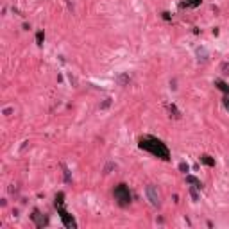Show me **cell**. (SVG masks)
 Returning a JSON list of instances; mask_svg holds the SVG:
<instances>
[{
    "mask_svg": "<svg viewBox=\"0 0 229 229\" xmlns=\"http://www.w3.org/2000/svg\"><path fill=\"white\" fill-rule=\"evenodd\" d=\"M140 149L149 150L152 156L161 157V159H168V157H170V152L166 149V145H165L161 140L152 138V136H145V138L140 140Z\"/></svg>",
    "mask_w": 229,
    "mask_h": 229,
    "instance_id": "cell-1",
    "label": "cell"
},
{
    "mask_svg": "<svg viewBox=\"0 0 229 229\" xmlns=\"http://www.w3.org/2000/svg\"><path fill=\"white\" fill-rule=\"evenodd\" d=\"M115 199L118 200L120 206H127L131 202V192H129L127 185H118L115 188Z\"/></svg>",
    "mask_w": 229,
    "mask_h": 229,
    "instance_id": "cell-2",
    "label": "cell"
},
{
    "mask_svg": "<svg viewBox=\"0 0 229 229\" xmlns=\"http://www.w3.org/2000/svg\"><path fill=\"white\" fill-rule=\"evenodd\" d=\"M145 193H147V199H149V202L152 204V206H159L161 204V200H159V193H157V188L154 185H149L147 188H145Z\"/></svg>",
    "mask_w": 229,
    "mask_h": 229,
    "instance_id": "cell-3",
    "label": "cell"
},
{
    "mask_svg": "<svg viewBox=\"0 0 229 229\" xmlns=\"http://www.w3.org/2000/svg\"><path fill=\"white\" fill-rule=\"evenodd\" d=\"M57 211H59V215H61V220H63V224L66 226V227H77L75 220L72 218V215L68 213V211H64L63 206H57Z\"/></svg>",
    "mask_w": 229,
    "mask_h": 229,
    "instance_id": "cell-4",
    "label": "cell"
},
{
    "mask_svg": "<svg viewBox=\"0 0 229 229\" xmlns=\"http://www.w3.org/2000/svg\"><path fill=\"white\" fill-rule=\"evenodd\" d=\"M32 220L36 222V226H38V227H41L43 224H47V220H45V218H41V213H40L38 209L32 213Z\"/></svg>",
    "mask_w": 229,
    "mask_h": 229,
    "instance_id": "cell-5",
    "label": "cell"
},
{
    "mask_svg": "<svg viewBox=\"0 0 229 229\" xmlns=\"http://www.w3.org/2000/svg\"><path fill=\"white\" fill-rule=\"evenodd\" d=\"M215 86H217V88H218L220 91H224V93H229V86L226 84L224 81H220V79H218V81H215Z\"/></svg>",
    "mask_w": 229,
    "mask_h": 229,
    "instance_id": "cell-6",
    "label": "cell"
},
{
    "mask_svg": "<svg viewBox=\"0 0 229 229\" xmlns=\"http://www.w3.org/2000/svg\"><path fill=\"white\" fill-rule=\"evenodd\" d=\"M186 183H190V185H193L195 188H202V185H200V181H199V179H195L193 175H188V177H186Z\"/></svg>",
    "mask_w": 229,
    "mask_h": 229,
    "instance_id": "cell-7",
    "label": "cell"
},
{
    "mask_svg": "<svg viewBox=\"0 0 229 229\" xmlns=\"http://www.w3.org/2000/svg\"><path fill=\"white\" fill-rule=\"evenodd\" d=\"M200 2L202 0H186V2H183L181 7H197V6H200Z\"/></svg>",
    "mask_w": 229,
    "mask_h": 229,
    "instance_id": "cell-8",
    "label": "cell"
},
{
    "mask_svg": "<svg viewBox=\"0 0 229 229\" xmlns=\"http://www.w3.org/2000/svg\"><path fill=\"white\" fill-rule=\"evenodd\" d=\"M200 161H202L204 165H208V166H215V159H211V157L206 156V154H204V156H200Z\"/></svg>",
    "mask_w": 229,
    "mask_h": 229,
    "instance_id": "cell-9",
    "label": "cell"
},
{
    "mask_svg": "<svg viewBox=\"0 0 229 229\" xmlns=\"http://www.w3.org/2000/svg\"><path fill=\"white\" fill-rule=\"evenodd\" d=\"M197 56H199V59L206 61V59H208V50L204 49V47H200V49H197Z\"/></svg>",
    "mask_w": 229,
    "mask_h": 229,
    "instance_id": "cell-10",
    "label": "cell"
},
{
    "mask_svg": "<svg viewBox=\"0 0 229 229\" xmlns=\"http://www.w3.org/2000/svg\"><path fill=\"white\" fill-rule=\"evenodd\" d=\"M129 81H131V79H129L127 73H122L120 77H118V84H120V86H125V84H129Z\"/></svg>",
    "mask_w": 229,
    "mask_h": 229,
    "instance_id": "cell-11",
    "label": "cell"
},
{
    "mask_svg": "<svg viewBox=\"0 0 229 229\" xmlns=\"http://www.w3.org/2000/svg\"><path fill=\"white\" fill-rule=\"evenodd\" d=\"M43 40H45V34H43V32H38V34H36V41H38V45H41Z\"/></svg>",
    "mask_w": 229,
    "mask_h": 229,
    "instance_id": "cell-12",
    "label": "cell"
},
{
    "mask_svg": "<svg viewBox=\"0 0 229 229\" xmlns=\"http://www.w3.org/2000/svg\"><path fill=\"white\" fill-rule=\"evenodd\" d=\"M170 113H172V116H174V118H179V116H181V115H179V111L175 109V106H170Z\"/></svg>",
    "mask_w": 229,
    "mask_h": 229,
    "instance_id": "cell-13",
    "label": "cell"
},
{
    "mask_svg": "<svg viewBox=\"0 0 229 229\" xmlns=\"http://www.w3.org/2000/svg\"><path fill=\"white\" fill-rule=\"evenodd\" d=\"M224 106L229 111V93H224Z\"/></svg>",
    "mask_w": 229,
    "mask_h": 229,
    "instance_id": "cell-14",
    "label": "cell"
},
{
    "mask_svg": "<svg viewBox=\"0 0 229 229\" xmlns=\"http://www.w3.org/2000/svg\"><path fill=\"white\" fill-rule=\"evenodd\" d=\"M220 68H222V72H224L226 75L229 73V63H222V66H220Z\"/></svg>",
    "mask_w": 229,
    "mask_h": 229,
    "instance_id": "cell-15",
    "label": "cell"
},
{
    "mask_svg": "<svg viewBox=\"0 0 229 229\" xmlns=\"http://www.w3.org/2000/svg\"><path fill=\"white\" fill-rule=\"evenodd\" d=\"M13 111H14L13 107H6V109H4V115H6V116H9V115L13 113Z\"/></svg>",
    "mask_w": 229,
    "mask_h": 229,
    "instance_id": "cell-16",
    "label": "cell"
},
{
    "mask_svg": "<svg viewBox=\"0 0 229 229\" xmlns=\"http://www.w3.org/2000/svg\"><path fill=\"white\" fill-rule=\"evenodd\" d=\"M179 168H181L183 172H188V165H186V163H181V165H179Z\"/></svg>",
    "mask_w": 229,
    "mask_h": 229,
    "instance_id": "cell-17",
    "label": "cell"
},
{
    "mask_svg": "<svg viewBox=\"0 0 229 229\" xmlns=\"http://www.w3.org/2000/svg\"><path fill=\"white\" fill-rule=\"evenodd\" d=\"M109 104H111V99H106V102H104V104H102L100 107H102V109H106V107L109 106Z\"/></svg>",
    "mask_w": 229,
    "mask_h": 229,
    "instance_id": "cell-18",
    "label": "cell"
}]
</instances>
